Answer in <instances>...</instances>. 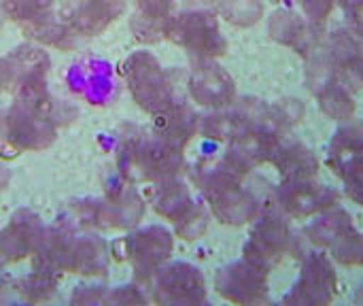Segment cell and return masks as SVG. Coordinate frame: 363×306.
<instances>
[{
	"mask_svg": "<svg viewBox=\"0 0 363 306\" xmlns=\"http://www.w3.org/2000/svg\"><path fill=\"white\" fill-rule=\"evenodd\" d=\"M172 0H134L136 6V19H138V32H149L153 26L162 23L170 11Z\"/></svg>",
	"mask_w": 363,
	"mask_h": 306,
	"instance_id": "5",
	"label": "cell"
},
{
	"mask_svg": "<svg viewBox=\"0 0 363 306\" xmlns=\"http://www.w3.org/2000/svg\"><path fill=\"white\" fill-rule=\"evenodd\" d=\"M123 9V0H64L66 23L81 34H98Z\"/></svg>",
	"mask_w": 363,
	"mask_h": 306,
	"instance_id": "2",
	"label": "cell"
},
{
	"mask_svg": "<svg viewBox=\"0 0 363 306\" xmlns=\"http://www.w3.org/2000/svg\"><path fill=\"white\" fill-rule=\"evenodd\" d=\"M170 249H172L170 239L160 228L147 230V232L130 239V256L134 260V266L138 271H143V273L145 271H151L162 260H166V256H168Z\"/></svg>",
	"mask_w": 363,
	"mask_h": 306,
	"instance_id": "3",
	"label": "cell"
},
{
	"mask_svg": "<svg viewBox=\"0 0 363 306\" xmlns=\"http://www.w3.org/2000/svg\"><path fill=\"white\" fill-rule=\"evenodd\" d=\"M125 79L138 104L147 111H162L168 106V87L155 60L145 53L132 55L125 62Z\"/></svg>",
	"mask_w": 363,
	"mask_h": 306,
	"instance_id": "1",
	"label": "cell"
},
{
	"mask_svg": "<svg viewBox=\"0 0 363 306\" xmlns=\"http://www.w3.org/2000/svg\"><path fill=\"white\" fill-rule=\"evenodd\" d=\"M4 11L13 19L21 21H43L49 15V9L53 6V0H4Z\"/></svg>",
	"mask_w": 363,
	"mask_h": 306,
	"instance_id": "4",
	"label": "cell"
},
{
	"mask_svg": "<svg viewBox=\"0 0 363 306\" xmlns=\"http://www.w3.org/2000/svg\"><path fill=\"white\" fill-rule=\"evenodd\" d=\"M11 79V66L9 62H0V89L4 87V83Z\"/></svg>",
	"mask_w": 363,
	"mask_h": 306,
	"instance_id": "6",
	"label": "cell"
}]
</instances>
